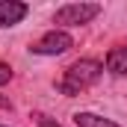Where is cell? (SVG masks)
Wrapping results in <instances>:
<instances>
[{"label":"cell","mask_w":127,"mask_h":127,"mask_svg":"<svg viewBox=\"0 0 127 127\" xmlns=\"http://www.w3.org/2000/svg\"><path fill=\"white\" fill-rule=\"evenodd\" d=\"M100 74H103V65L97 62V59H77L65 71L62 83H59V92L68 95V97H74V95H80V92H86L89 86H95L97 80H100Z\"/></svg>","instance_id":"obj_1"},{"label":"cell","mask_w":127,"mask_h":127,"mask_svg":"<svg viewBox=\"0 0 127 127\" xmlns=\"http://www.w3.org/2000/svg\"><path fill=\"white\" fill-rule=\"evenodd\" d=\"M97 15H100V3H65L56 9L53 24H59V30L62 27H80V24H89Z\"/></svg>","instance_id":"obj_2"},{"label":"cell","mask_w":127,"mask_h":127,"mask_svg":"<svg viewBox=\"0 0 127 127\" xmlns=\"http://www.w3.org/2000/svg\"><path fill=\"white\" fill-rule=\"evenodd\" d=\"M68 47H74V38H71L65 30H50V32H44L30 50L38 53V56H59V53H65Z\"/></svg>","instance_id":"obj_3"},{"label":"cell","mask_w":127,"mask_h":127,"mask_svg":"<svg viewBox=\"0 0 127 127\" xmlns=\"http://www.w3.org/2000/svg\"><path fill=\"white\" fill-rule=\"evenodd\" d=\"M30 6L21 0H0V27H15L27 18Z\"/></svg>","instance_id":"obj_4"},{"label":"cell","mask_w":127,"mask_h":127,"mask_svg":"<svg viewBox=\"0 0 127 127\" xmlns=\"http://www.w3.org/2000/svg\"><path fill=\"white\" fill-rule=\"evenodd\" d=\"M106 68L118 77H127V47H112L106 53Z\"/></svg>","instance_id":"obj_5"},{"label":"cell","mask_w":127,"mask_h":127,"mask_svg":"<svg viewBox=\"0 0 127 127\" xmlns=\"http://www.w3.org/2000/svg\"><path fill=\"white\" fill-rule=\"evenodd\" d=\"M74 124L77 127H118L115 121L100 118V115H95V112H77V115H74Z\"/></svg>","instance_id":"obj_6"},{"label":"cell","mask_w":127,"mask_h":127,"mask_svg":"<svg viewBox=\"0 0 127 127\" xmlns=\"http://www.w3.org/2000/svg\"><path fill=\"white\" fill-rule=\"evenodd\" d=\"M9 80H12V68L0 62V86H3V83H9Z\"/></svg>","instance_id":"obj_7"},{"label":"cell","mask_w":127,"mask_h":127,"mask_svg":"<svg viewBox=\"0 0 127 127\" xmlns=\"http://www.w3.org/2000/svg\"><path fill=\"white\" fill-rule=\"evenodd\" d=\"M0 106H6V109H9V106H12V103H9V100H3V97H0Z\"/></svg>","instance_id":"obj_8"}]
</instances>
